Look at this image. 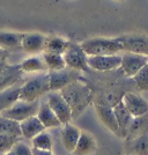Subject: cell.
Segmentation results:
<instances>
[{"instance_id":"cell-3","label":"cell","mask_w":148,"mask_h":155,"mask_svg":"<svg viewBox=\"0 0 148 155\" xmlns=\"http://www.w3.org/2000/svg\"><path fill=\"white\" fill-rule=\"evenodd\" d=\"M81 48L84 53L89 56H112L123 51V46L117 38L94 37L82 42Z\"/></svg>"},{"instance_id":"cell-23","label":"cell","mask_w":148,"mask_h":155,"mask_svg":"<svg viewBox=\"0 0 148 155\" xmlns=\"http://www.w3.org/2000/svg\"><path fill=\"white\" fill-rule=\"evenodd\" d=\"M71 42L67 39L59 37V36H46L45 44L43 52H49V53H56V54H64V52L67 50Z\"/></svg>"},{"instance_id":"cell-22","label":"cell","mask_w":148,"mask_h":155,"mask_svg":"<svg viewBox=\"0 0 148 155\" xmlns=\"http://www.w3.org/2000/svg\"><path fill=\"white\" fill-rule=\"evenodd\" d=\"M22 37L23 34L21 32L0 31V48L8 52L12 50H21Z\"/></svg>"},{"instance_id":"cell-10","label":"cell","mask_w":148,"mask_h":155,"mask_svg":"<svg viewBox=\"0 0 148 155\" xmlns=\"http://www.w3.org/2000/svg\"><path fill=\"white\" fill-rule=\"evenodd\" d=\"M122 56L112 54V56H89L87 59L88 67L98 72L113 71L120 67Z\"/></svg>"},{"instance_id":"cell-20","label":"cell","mask_w":148,"mask_h":155,"mask_svg":"<svg viewBox=\"0 0 148 155\" xmlns=\"http://www.w3.org/2000/svg\"><path fill=\"white\" fill-rule=\"evenodd\" d=\"M142 134H148V112L142 115V116L133 118V120H132V123L127 130L125 141L132 140V139L138 138Z\"/></svg>"},{"instance_id":"cell-17","label":"cell","mask_w":148,"mask_h":155,"mask_svg":"<svg viewBox=\"0 0 148 155\" xmlns=\"http://www.w3.org/2000/svg\"><path fill=\"white\" fill-rule=\"evenodd\" d=\"M97 149V141L93 134L87 131H81L80 138L74 149L75 155H93Z\"/></svg>"},{"instance_id":"cell-34","label":"cell","mask_w":148,"mask_h":155,"mask_svg":"<svg viewBox=\"0 0 148 155\" xmlns=\"http://www.w3.org/2000/svg\"><path fill=\"white\" fill-rule=\"evenodd\" d=\"M8 54H9V52L6 51V50H4V49H1V48H0V59H7V57H8Z\"/></svg>"},{"instance_id":"cell-14","label":"cell","mask_w":148,"mask_h":155,"mask_svg":"<svg viewBox=\"0 0 148 155\" xmlns=\"http://www.w3.org/2000/svg\"><path fill=\"white\" fill-rule=\"evenodd\" d=\"M23 75L19 65H8L2 72H0V91L13 87L21 80Z\"/></svg>"},{"instance_id":"cell-5","label":"cell","mask_w":148,"mask_h":155,"mask_svg":"<svg viewBox=\"0 0 148 155\" xmlns=\"http://www.w3.org/2000/svg\"><path fill=\"white\" fill-rule=\"evenodd\" d=\"M63 58L65 60L66 67L72 68L74 71L82 72L87 71L88 68V64H87L88 56L84 53L80 44L70 43L67 50L63 54Z\"/></svg>"},{"instance_id":"cell-9","label":"cell","mask_w":148,"mask_h":155,"mask_svg":"<svg viewBox=\"0 0 148 155\" xmlns=\"http://www.w3.org/2000/svg\"><path fill=\"white\" fill-rule=\"evenodd\" d=\"M146 64H148L147 56L131 53V52H124L122 56V63H120V70L124 75L129 78H133L141 70Z\"/></svg>"},{"instance_id":"cell-21","label":"cell","mask_w":148,"mask_h":155,"mask_svg":"<svg viewBox=\"0 0 148 155\" xmlns=\"http://www.w3.org/2000/svg\"><path fill=\"white\" fill-rule=\"evenodd\" d=\"M124 147L125 154L148 155V134H142L132 140H126Z\"/></svg>"},{"instance_id":"cell-29","label":"cell","mask_w":148,"mask_h":155,"mask_svg":"<svg viewBox=\"0 0 148 155\" xmlns=\"http://www.w3.org/2000/svg\"><path fill=\"white\" fill-rule=\"evenodd\" d=\"M133 81L139 91H148V64L145 65L133 77Z\"/></svg>"},{"instance_id":"cell-35","label":"cell","mask_w":148,"mask_h":155,"mask_svg":"<svg viewBox=\"0 0 148 155\" xmlns=\"http://www.w3.org/2000/svg\"><path fill=\"white\" fill-rule=\"evenodd\" d=\"M116 1H124V0H116Z\"/></svg>"},{"instance_id":"cell-26","label":"cell","mask_w":148,"mask_h":155,"mask_svg":"<svg viewBox=\"0 0 148 155\" xmlns=\"http://www.w3.org/2000/svg\"><path fill=\"white\" fill-rule=\"evenodd\" d=\"M42 58L44 60V64L49 72L60 71V70L66 68V64L61 54L42 52Z\"/></svg>"},{"instance_id":"cell-37","label":"cell","mask_w":148,"mask_h":155,"mask_svg":"<svg viewBox=\"0 0 148 155\" xmlns=\"http://www.w3.org/2000/svg\"><path fill=\"white\" fill-rule=\"evenodd\" d=\"M125 155H133V154H125Z\"/></svg>"},{"instance_id":"cell-31","label":"cell","mask_w":148,"mask_h":155,"mask_svg":"<svg viewBox=\"0 0 148 155\" xmlns=\"http://www.w3.org/2000/svg\"><path fill=\"white\" fill-rule=\"evenodd\" d=\"M7 155H32L31 148L22 141L16 142L13 146V148L11 149Z\"/></svg>"},{"instance_id":"cell-6","label":"cell","mask_w":148,"mask_h":155,"mask_svg":"<svg viewBox=\"0 0 148 155\" xmlns=\"http://www.w3.org/2000/svg\"><path fill=\"white\" fill-rule=\"evenodd\" d=\"M46 103L49 104V107L54 112V115L57 116L60 123L65 125V124L71 123L73 119L72 117V110L67 102L64 100V97L60 95L59 91H50L48 93V100Z\"/></svg>"},{"instance_id":"cell-1","label":"cell","mask_w":148,"mask_h":155,"mask_svg":"<svg viewBox=\"0 0 148 155\" xmlns=\"http://www.w3.org/2000/svg\"><path fill=\"white\" fill-rule=\"evenodd\" d=\"M72 110V117L75 119L84 112L93 100L91 89L80 80L72 82L59 91Z\"/></svg>"},{"instance_id":"cell-30","label":"cell","mask_w":148,"mask_h":155,"mask_svg":"<svg viewBox=\"0 0 148 155\" xmlns=\"http://www.w3.org/2000/svg\"><path fill=\"white\" fill-rule=\"evenodd\" d=\"M22 138L14 136H6V134H0V153L7 154L16 142L21 141Z\"/></svg>"},{"instance_id":"cell-19","label":"cell","mask_w":148,"mask_h":155,"mask_svg":"<svg viewBox=\"0 0 148 155\" xmlns=\"http://www.w3.org/2000/svg\"><path fill=\"white\" fill-rule=\"evenodd\" d=\"M20 129H21V134L25 139H32L35 137L45 131V127L43 124L39 122L37 116H32L25 119L23 122L20 123Z\"/></svg>"},{"instance_id":"cell-15","label":"cell","mask_w":148,"mask_h":155,"mask_svg":"<svg viewBox=\"0 0 148 155\" xmlns=\"http://www.w3.org/2000/svg\"><path fill=\"white\" fill-rule=\"evenodd\" d=\"M80 133H81V130L72 125L71 123L63 125L60 137H61V143L67 152L70 153L74 152L77 141H79V138H80Z\"/></svg>"},{"instance_id":"cell-36","label":"cell","mask_w":148,"mask_h":155,"mask_svg":"<svg viewBox=\"0 0 148 155\" xmlns=\"http://www.w3.org/2000/svg\"><path fill=\"white\" fill-rule=\"evenodd\" d=\"M0 155H7V154H1V153H0Z\"/></svg>"},{"instance_id":"cell-33","label":"cell","mask_w":148,"mask_h":155,"mask_svg":"<svg viewBox=\"0 0 148 155\" xmlns=\"http://www.w3.org/2000/svg\"><path fill=\"white\" fill-rule=\"evenodd\" d=\"M8 66L7 59H0V72H2Z\"/></svg>"},{"instance_id":"cell-28","label":"cell","mask_w":148,"mask_h":155,"mask_svg":"<svg viewBox=\"0 0 148 155\" xmlns=\"http://www.w3.org/2000/svg\"><path fill=\"white\" fill-rule=\"evenodd\" d=\"M32 141V148L36 149H43V150H52L53 146V140L50 133L43 131L42 133H39L35 138L31 139Z\"/></svg>"},{"instance_id":"cell-16","label":"cell","mask_w":148,"mask_h":155,"mask_svg":"<svg viewBox=\"0 0 148 155\" xmlns=\"http://www.w3.org/2000/svg\"><path fill=\"white\" fill-rule=\"evenodd\" d=\"M95 109H96L97 117L100 118V120L102 122L104 126L109 130L110 132L118 134V123H117L112 107L103 105V104H96Z\"/></svg>"},{"instance_id":"cell-12","label":"cell","mask_w":148,"mask_h":155,"mask_svg":"<svg viewBox=\"0 0 148 155\" xmlns=\"http://www.w3.org/2000/svg\"><path fill=\"white\" fill-rule=\"evenodd\" d=\"M46 36L39 32H28L23 34L22 42H21V50L28 53H38L43 52Z\"/></svg>"},{"instance_id":"cell-27","label":"cell","mask_w":148,"mask_h":155,"mask_svg":"<svg viewBox=\"0 0 148 155\" xmlns=\"http://www.w3.org/2000/svg\"><path fill=\"white\" fill-rule=\"evenodd\" d=\"M0 134H6V136H14V137L22 138L21 129H20V123L0 116Z\"/></svg>"},{"instance_id":"cell-38","label":"cell","mask_w":148,"mask_h":155,"mask_svg":"<svg viewBox=\"0 0 148 155\" xmlns=\"http://www.w3.org/2000/svg\"><path fill=\"white\" fill-rule=\"evenodd\" d=\"M147 59H148V54H147Z\"/></svg>"},{"instance_id":"cell-2","label":"cell","mask_w":148,"mask_h":155,"mask_svg":"<svg viewBox=\"0 0 148 155\" xmlns=\"http://www.w3.org/2000/svg\"><path fill=\"white\" fill-rule=\"evenodd\" d=\"M48 93H50L49 73L48 72L38 73L37 75L27 80L21 86L20 101H25V102L39 101V98Z\"/></svg>"},{"instance_id":"cell-8","label":"cell","mask_w":148,"mask_h":155,"mask_svg":"<svg viewBox=\"0 0 148 155\" xmlns=\"http://www.w3.org/2000/svg\"><path fill=\"white\" fill-rule=\"evenodd\" d=\"M123 46L124 52H131L136 54H148V36L145 35H124L117 37Z\"/></svg>"},{"instance_id":"cell-32","label":"cell","mask_w":148,"mask_h":155,"mask_svg":"<svg viewBox=\"0 0 148 155\" xmlns=\"http://www.w3.org/2000/svg\"><path fill=\"white\" fill-rule=\"evenodd\" d=\"M32 155H53L52 150H43V149L31 148Z\"/></svg>"},{"instance_id":"cell-24","label":"cell","mask_w":148,"mask_h":155,"mask_svg":"<svg viewBox=\"0 0 148 155\" xmlns=\"http://www.w3.org/2000/svg\"><path fill=\"white\" fill-rule=\"evenodd\" d=\"M19 66L22 73H43L48 71L42 56L29 57L25 59L21 64H19Z\"/></svg>"},{"instance_id":"cell-4","label":"cell","mask_w":148,"mask_h":155,"mask_svg":"<svg viewBox=\"0 0 148 155\" xmlns=\"http://www.w3.org/2000/svg\"><path fill=\"white\" fill-rule=\"evenodd\" d=\"M39 101H35V102H25V101H18L8 109L4 110L0 112V116L12 119L15 122H23L25 119L29 118V117L36 116L37 111H38Z\"/></svg>"},{"instance_id":"cell-13","label":"cell","mask_w":148,"mask_h":155,"mask_svg":"<svg viewBox=\"0 0 148 155\" xmlns=\"http://www.w3.org/2000/svg\"><path fill=\"white\" fill-rule=\"evenodd\" d=\"M112 109H113L117 123H118V134L117 136L119 137V138L125 139L127 130H129L130 125H131L134 117L130 114L129 110L125 108V105H124L122 101L119 103H117L115 107H112Z\"/></svg>"},{"instance_id":"cell-11","label":"cell","mask_w":148,"mask_h":155,"mask_svg":"<svg viewBox=\"0 0 148 155\" xmlns=\"http://www.w3.org/2000/svg\"><path fill=\"white\" fill-rule=\"evenodd\" d=\"M122 102L133 117L142 116L148 112V101L135 93H125L122 98Z\"/></svg>"},{"instance_id":"cell-25","label":"cell","mask_w":148,"mask_h":155,"mask_svg":"<svg viewBox=\"0 0 148 155\" xmlns=\"http://www.w3.org/2000/svg\"><path fill=\"white\" fill-rule=\"evenodd\" d=\"M20 89L21 86H13L8 89L0 91V112L8 109L15 102L20 100Z\"/></svg>"},{"instance_id":"cell-7","label":"cell","mask_w":148,"mask_h":155,"mask_svg":"<svg viewBox=\"0 0 148 155\" xmlns=\"http://www.w3.org/2000/svg\"><path fill=\"white\" fill-rule=\"evenodd\" d=\"M48 73H49L50 91H60L66 86L80 80V72L74 71L68 67L60 71L48 72Z\"/></svg>"},{"instance_id":"cell-18","label":"cell","mask_w":148,"mask_h":155,"mask_svg":"<svg viewBox=\"0 0 148 155\" xmlns=\"http://www.w3.org/2000/svg\"><path fill=\"white\" fill-rule=\"evenodd\" d=\"M36 116L39 119V122L43 124L45 130L56 129V127H60L63 125L46 102H42L39 104L38 111H37Z\"/></svg>"}]
</instances>
